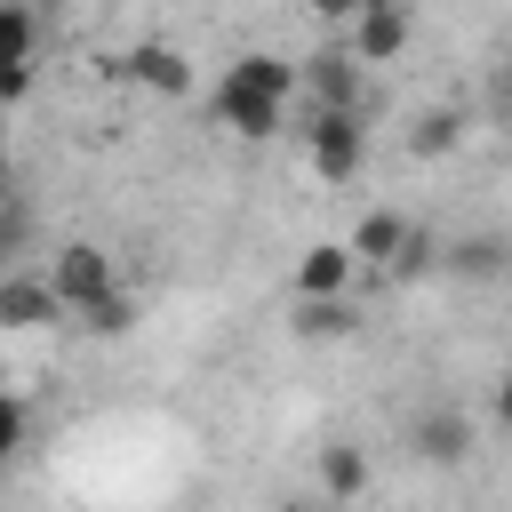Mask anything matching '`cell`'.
<instances>
[{
	"label": "cell",
	"instance_id": "19",
	"mask_svg": "<svg viewBox=\"0 0 512 512\" xmlns=\"http://www.w3.org/2000/svg\"><path fill=\"white\" fill-rule=\"evenodd\" d=\"M24 80H32V64H0V104H8V96H24Z\"/></svg>",
	"mask_w": 512,
	"mask_h": 512
},
{
	"label": "cell",
	"instance_id": "12",
	"mask_svg": "<svg viewBox=\"0 0 512 512\" xmlns=\"http://www.w3.org/2000/svg\"><path fill=\"white\" fill-rule=\"evenodd\" d=\"M400 240H408V224H400L392 208H376V216L352 232V256H360V264H392V256H400Z\"/></svg>",
	"mask_w": 512,
	"mask_h": 512
},
{
	"label": "cell",
	"instance_id": "13",
	"mask_svg": "<svg viewBox=\"0 0 512 512\" xmlns=\"http://www.w3.org/2000/svg\"><path fill=\"white\" fill-rule=\"evenodd\" d=\"M352 320H360V312H352L344 296H304V304H296V336H352Z\"/></svg>",
	"mask_w": 512,
	"mask_h": 512
},
{
	"label": "cell",
	"instance_id": "16",
	"mask_svg": "<svg viewBox=\"0 0 512 512\" xmlns=\"http://www.w3.org/2000/svg\"><path fill=\"white\" fill-rule=\"evenodd\" d=\"M32 56V8L0 0V64H24Z\"/></svg>",
	"mask_w": 512,
	"mask_h": 512
},
{
	"label": "cell",
	"instance_id": "17",
	"mask_svg": "<svg viewBox=\"0 0 512 512\" xmlns=\"http://www.w3.org/2000/svg\"><path fill=\"white\" fill-rule=\"evenodd\" d=\"M16 448H24V408H16L8 392H0V464H8Z\"/></svg>",
	"mask_w": 512,
	"mask_h": 512
},
{
	"label": "cell",
	"instance_id": "10",
	"mask_svg": "<svg viewBox=\"0 0 512 512\" xmlns=\"http://www.w3.org/2000/svg\"><path fill=\"white\" fill-rule=\"evenodd\" d=\"M352 248H336V240H320L304 264H296V296H344V280H352Z\"/></svg>",
	"mask_w": 512,
	"mask_h": 512
},
{
	"label": "cell",
	"instance_id": "15",
	"mask_svg": "<svg viewBox=\"0 0 512 512\" xmlns=\"http://www.w3.org/2000/svg\"><path fill=\"white\" fill-rule=\"evenodd\" d=\"M360 480H368L360 448H320V488H328V496H352Z\"/></svg>",
	"mask_w": 512,
	"mask_h": 512
},
{
	"label": "cell",
	"instance_id": "14",
	"mask_svg": "<svg viewBox=\"0 0 512 512\" xmlns=\"http://www.w3.org/2000/svg\"><path fill=\"white\" fill-rule=\"evenodd\" d=\"M80 328H88V336H128V328H136V296L104 288L96 304H80Z\"/></svg>",
	"mask_w": 512,
	"mask_h": 512
},
{
	"label": "cell",
	"instance_id": "3",
	"mask_svg": "<svg viewBox=\"0 0 512 512\" xmlns=\"http://www.w3.org/2000/svg\"><path fill=\"white\" fill-rule=\"evenodd\" d=\"M48 288H56V304H64V312H80V304H96V296H104V288H120V280H112V256H104L96 240H72V248L48 264Z\"/></svg>",
	"mask_w": 512,
	"mask_h": 512
},
{
	"label": "cell",
	"instance_id": "2",
	"mask_svg": "<svg viewBox=\"0 0 512 512\" xmlns=\"http://www.w3.org/2000/svg\"><path fill=\"white\" fill-rule=\"evenodd\" d=\"M304 152H312V168H320L328 184H344V176L360 168V152H368L360 112H352V104H304Z\"/></svg>",
	"mask_w": 512,
	"mask_h": 512
},
{
	"label": "cell",
	"instance_id": "11",
	"mask_svg": "<svg viewBox=\"0 0 512 512\" xmlns=\"http://www.w3.org/2000/svg\"><path fill=\"white\" fill-rule=\"evenodd\" d=\"M456 136H464V112H456V104H432V112H416V128H408V152H416V160H440V152H456Z\"/></svg>",
	"mask_w": 512,
	"mask_h": 512
},
{
	"label": "cell",
	"instance_id": "20",
	"mask_svg": "<svg viewBox=\"0 0 512 512\" xmlns=\"http://www.w3.org/2000/svg\"><path fill=\"white\" fill-rule=\"evenodd\" d=\"M496 408H504V424H512V368H504V384H496Z\"/></svg>",
	"mask_w": 512,
	"mask_h": 512
},
{
	"label": "cell",
	"instance_id": "18",
	"mask_svg": "<svg viewBox=\"0 0 512 512\" xmlns=\"http://www.w3.org/2000/svg\"><path fill=\"white\" fill-rule=\"evenodd\" d=\"M304 8H312V16H328V24H344V16H360L368 0H304Z\"/></svg>",
	"mask_w": 512,
	"mask_h": 512
},
{
	"label": "cell",
	"instance_id": "7",
	"mask_svg": "<svg viewBox=\"0 0 512 512\" xmlns=\"http://www.w3.org/2000/svg\"><path fill=\"white\" fill-rule=\"evenodd\" d=\"M64 320V304H56V288H48V272L40 280H0V328H56Z\"/></svg>",
	"mask_w": 512,
	"mask_h": 512
},
{
	"label": "cell",
	"instance_id": "9",
	"mask_svg": "<svg viewBox=\"0 0 512 512\" xmlns=\"http://www.w3.org/2000/svg\"><path fill=\"white\" fill-rule=\"evenodd\" d=\"M440 264H448L456 280H496V272H512V240H504V232H472V240H448Z\"/></svg>",
	"mask_w": 512,
	"mask_h": 512
},
{
	"label": "cell",
	"instance_id": "4",
	"mask_svg": "<svg viewBox=\"0 0 512 512\" xmlns=\"http://www.w3.org/2000/svg\"><path fill=\"white\" fill-rule=\"evenodd\" d=\"M296 88H304V104H368V88H360V56L352 48H320L312 64H296Z\"/></svg>",
	"mask_w": 512,
	"mask_h": 512
},
{
	"label": "cell",
	"instance_id": "6",
	"mask_svg": "<svg viewBox=\"0 0 512 512\" xmlns=\"http://www.w3.org/2000/svg\"><path fill=\"white\" fill-rule=\"evenodd\" d=\"M400 40H408V8H400V0H368V8L352 16V56H360V64H392Z\"/></svg>",
	"mask_w": 512,
	"mask_h": 512
},
{
	"label": "cell",
	"instance_id": "1",
	"mask_svg": "<svg viewBox=\"0 0 512 512\" xmlns=\"http://www.w3.org/2000/svg\"><path fill=\"white\" fill-rule=\"evenodd\" d=\"M288 96H296V64H288V56H240V64L216 80L208 112H216L232 136H272Z\"/></svg>",
	"mask_w": 512,
	"mask_h": 512
},
{
	"label": "cell",
	"instance_id": "8",
	"mask_svg": "<svg viewBox=\"0 0 512 512\" xmlns=\"http://www.w3.org/2000/svg\"><path fill=\"white\" fill-rule=\"evenodd\" d=\"M128 80H136V88H152V96H192V64H184L176 48H160V40L128 48Z\"/></svg>",
	"mask_w": 512,
	"mask_h": 512
},
{
	"label": "cell",
	"instance_id": "5",
	"mask_svg": "<svg viewBox=\"0 0 512 512\" xmlns=\"http://www.w3.org/2000/svg\"><path fill=\"white\" fill-rule=\"evenodd\" d=\"M408 456H416V464H464V456H472V416H464V408H416Z\"/></svg>",
	"mask_w": 512,
	"mask_h": 512
}]
</instances>
